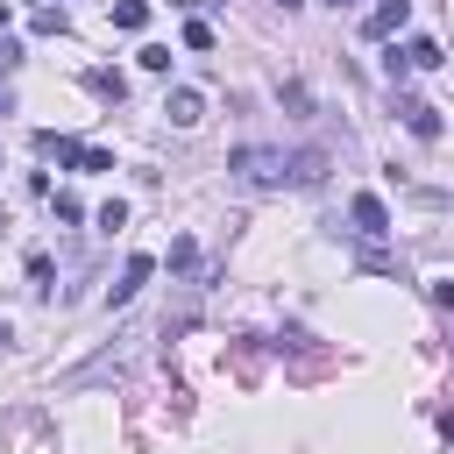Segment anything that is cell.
Here are the masks:
<instances>
[{"label":"cell","instance_id":"6da1fadb","mask_svg":"<svg viewBox=\"0 0 454 454\" xmlns=\"http://www.w3.org/2000/svg\"><path fill=\"white\" fill-rule=\"evenodd\" d=\"M234 170H241L248 184H277V177L291 170V156H284V149H234Z\"/></svg>","mask_w":454,"mask_h":454},{"label":"cell","instance_id":"7a4b0ae2","mask_svg":"<svg viewBox=\"0 0 454 454\" xmlns=\"http://www.w3.org/2000/svg\"><path fill=\"white\" fill-rule=\"evenodd\" d=\"M348 220H355V234H362V241H376V234H390V206H383L376 192H355V206H348Z\"/></svg>","mask_w":454,"mask_h":454},{"label":"cell","instance_id":"3957f363","mask_svg":"<svg viewBox=\"0 0 454 454\" xmlns=\"http://www.w3.org/2000/svg\"><path fill=\"white\" fill-rule=\"evenodd\" d=\"M163 114H170V128H199V121H206V99H199L192 85H177V92L163 99Z\"/></svg>","mask_w":454,"mask_h":454},{"label":"cell","instance_id":"277c9868","mask_svg":"<svg viewBox=\"0 0 454 454\" xmlns=\"http://www.w3.org/2000/svg\"><path fill=\"white\" fill-rule=\"evenodd\" d=\"M149 270H156V255H128V270H121V284L106 291V305H128V298L149 284Z\"/></svg>","mask_w":454,"mask_h":454},{"label":"cell","instance_id":"5b68a950","mask_svg":"<svg viewBox=\"0 0 454 454\" xmlns=\"http://www.w3.org/2000/svg\"><path fill=\"white\" fill-rule=\"evenodd\" d=\"M397 121H404V128H411V135H426V142H433V135H440V114H433V106H426V99H411V92H404V99H397Z\"/></svg>","mask_w":454,"mask_h":454},{"label":"cell","instance_id":"8992f818","mask_svg":"<svg viewBox=\"0 0 454 454\" xmlns=\"http://www.w3.org/2000/svg\"><path fill=\"white\" fill-rule=\"evenodd\" d=\"M411 21V0H376V14H369V35H390V28H404Z\"/></svg>","mask_w":454,"mask_h":454},{"label":"cell","instance_id":"52a82bcc","mask_svg":"<svg viewBox=\"0 0 454 454\" xmlns=\"http://www.w3.org/2000/svg\"><path fill=\"white\" fill-rule=\"evenodd\" d=\"M397 57H404V71H433V64H440V43H433V35H411Z\"/></svg>","mask_w":454,"mask_h":454},{"label":"cell","instance_id":"ba28073f","mask_svg":"<svg viewBox=\"0 0 454 454\" xmlns=\"http://www.w3.org/2000/svg\"><path fill=\"white\" fill-rule=\"evenodd\" d=\"M114 28H149V0H114Z\"/></svg>","mask_w":454,"mask_h":454},{"label":"cell","instance_id":"9c48e42d","mask_svg":"<svg viewBox=\"0 0 454 454\" xmlns=\"http://www.w3.org/2000/svg\"><path fill=\"white\" fill-rule=\"evenodd\" d=\"M85 85H92L99 99H128V78H121V71H85Z\"/></svg>","mask_w":454,"mask_h":454},{"label":"cell","instance_id":"30bf717a","mask_svg":"<svg viewBox=\"0 0 454 454\" xmlns=\"http://www.w3.org/2000/svg\"><path fill=\"white\" fill-rule=\"evenodd\" d=\"M35 35H64V7H35Z\"/></svg>","mask_w":454,"mask_h":454},{"label":"cell","instance_id":"8fae6325","mask_svg":"<svg viewBox=\"0 0 454 454\" xmlns=\"http://www.w3.org/2000/svg\"><path fill=\"white\" fill-rule=\"evenodd\" d=\"M184 50H213V21H184Z\"/></svg>","mask_w":454,"mask_h":454},{"label":"cell","instance_id":"7c38bea8","mask_svg":"<svg viewBox=\"0 0 454 454\" xmlns=\"http://www.w3.org/2000/svg\"><path fill=\"white\" fill-rule=\"evenodd\" d=\"M78 170H114V156H106V149H92V142H78Z\"/></svg>","mask_w":454,"mask_h":454},{"label":"cell","instance_id":"4fadbf2b","mask_svg":"<svg viewBox=\"0 0 454 454\" xmlns=\"http://www.w3.org/2000/svg\"><path fill=\"white\" fill-rule=\"evenodd\" d=\"M135 64H142V71H170V50H163V43H149V50L135 57Z\"/></svg>","mask_w":454,"mask_h":454},{"label":"cell","instance_id":"5bb4252c","mask_svg":"<svg viewBox=\"0 0 454 454\" xmlns=\"http://www.w3.org/2000/svg\"><path fill=\"white\" fill-rule=\"evenodd\" d=\"M99 227H106V234H114V227H128V206H121V199H106V206H99Z\"/></svg>","mask_w":454,"mask_h":454},{"label":"cell","instance_id":"9a60e30c","mask_svg":"<svg viewBox=\"0 0 454 454\" xmlns=\"http://www.w3.org/2000/svg\"><path fill=\"white\" fill-rule=\"evenodd\" d=\"M433 305H447V312H454V277H440V284H433Z\"/></svg>","mask_w":454,"mask_h":454},{"label":"cell","instance_id":"2e32d148","mask_svg":"<svg viewBox=\"0 0 454 454\" xmlns=\"http://www.w3.org/2000/svg\"><path fill=\"white\" fill-rule=\"evenodd\" d=\"M0 28H7V0H0Z\"/></svg>","mask_w":454,"mask_h":454},{"label":"cell","instance_id":"e0dca14e","mask_svg":"<svg viewBox=\"0 0 454 454\" xmlns=\"http://www.w3.org/2000/svg\"><path fill=\"white\" fill-rule=\"evenodd\" d=\"M326 7H348V0H326Z\"/></svg>","mask_w":454,"mask_h":454},{"label":"cell","instance_id":"ac0fdd59","mask_svg":"<svg viewBox=\"0 0 454 454\" xmlns=\"http://www.w3.org/2000/svg\"><path fill=\"white\" fill-rule=\"evenodd\" d=\"M0 340H7V326H0Z\"/></svg>","mask_w":454,"mask_h":454}]
</instances>
